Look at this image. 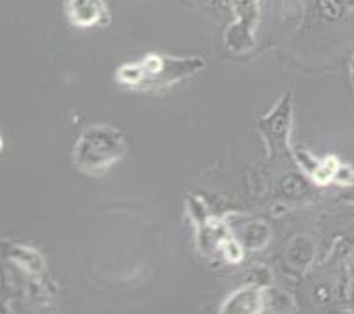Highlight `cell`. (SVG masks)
<instances>
[{
  "label": "cell",
  "mask_w": 354,
  "mask_h": 314,
  "mask_svg": "<svg viewBox=\"0 0 354 314\" xmlns=\"http://www.w3.org/2000/svg\"><path fill=\"white\" fill-rule=\"evenodd\" d=\"M9 258H12L20 267L32 272V274H39L44 268V260L41 258L39 252L30 247H25V245H15L9 251Z\"/></svg>",
  "instance_id": "cell-6"
},
{
  "label": "cell",
  "mask_w": 354,
  "mask_h": 314,
  "mask_svg": "<svg viewBox=\"0 0 354 314\" xmlns=\"http://www.w3.org/2000/svg\"><path fill=\"white\" fill-rule=\"evenodd\" d=\"M140 66L143 69V80L140 85L159 89L194 74L203 67V60L198 57L175 58L164 55H147L143 60H140Z\"/></svg>",
  "instance_id": "cell-2"
},
{
  "label": "cell",
  "mask_w": 354,
  "mask_h": 314,
  "mask_svg": "<svg viewBox=\"0 0 354 314\" xmlns=\"http://www.w3.org/2000/svg\"><path fill=\"white\" fill-rule=\"evenodd\" d=\"M333 182L340 184V186H353L354 184V170L351 166H346V164L340 163L337 171H335Z\"/></svg>",
  "instance_id": "cell-11"
},
{
  "label": "cell",
  "mask_w": 354,
  "mask_h": 314,
  "mask_svg": "<svg viewBox=\"0 0 354 314\" xmlns=\"http://www.w3.org/2000/svg\"><path fill=\"white\" fill-rule=\"evenodd\" d=\"M270 238V229L265 223H252L241 229V245L250 249H261Z\"/></svg>",
  "instance_id": "cell-7"
},
{
  "label": "cell",
  "mask_w": 354,
  "mask_h": 314,
  "mask_svg": "<svg viewBox=\"0 0 354 314\" xmlns=\"http://www.w3.org/2000/svg\"><path fill=\"white\" fill-rule=\"evenodd\" d=\"M281 187L289 198H298V196H304L307 193V184L300 175H288L286 179H282Z\"/></svg>",
  "instance_id": "cell-10"
},
{
  "label": "cell",
  "mask_w": 354,
  "mask_h": 314,
  "mask_svg": "<svg viewBox=\"0 0 354 314\" xmlns=\"http://www.w3.org/2000/svg\"><path fill=\"white\" fill-rule=\"evenodd\" d=\"M291 94H286L279 105L268 115L257 121V128L265 134L266 141L273 152L288 148L289 131H291Z\"/></svg>",
  "instance_id": "cell-3"
},
{
  "label": "cell",
  "mask_w": 354,
  "mask_h": 314,
  "mask_svg": "<svg viewBox=\"0 0 354 314\" xmlns=\"http://www.w3.org/2000/svg\"><path fill=\"white\" fill-rule=\"evenodd\" d=\"M349 69H351V82H353V87H354V55H353V58H351Z\"/></svg>",
  "instance_id": "cell-12"
},
{
  "label": "cell",
  "mask_w": 354,
  "mask_h": 314,
  "mask_svg": "<svg viewBox=\"0 0 354 314\" xmlns=\"http://www.w3.org/2000/svg\"><path fill=\"white\" fill-rule=\"evenodd\" d=\"M66 15L74 27L86 28L104 24L108 9L104 0H66Z\"/></svg>",
  "instance_id": "cell-4"
},
{
  "label": "cell",
  "mask_w": 354,
  "mask_h": 314,
  "mask_svg": "<svg viewBox=\"0 0 354 314\" xmlns=\"http://www.w3.org/2000/svg\"><path fill=\"white\" fill-rule=\"evenodd\" d=\"M317 11L328 21L340 19L346 12V0H315Z\"/></svg>",
  "instance_id": "cell-8"
},
{
  "label": "cell",
  "mask_w": 354,
  "mask_h": 314,
  "mask_svg": "<svg viewBox=\"0 0 354 314\" xmlns=\"http://www.w3.org/2000/svg\"><path fill=\"white\" fill-rule=\"evenodd\" d=\"M222 313H263V290L254 286V284H249V286L234 291L233 295H230V299L222 306Z\"/></svg>",
  "instance_id": "cell-5"
},
{
  "label": "cell",
  "mask_w": 354,
  "mask_h": 314,
  "mask_svg": "<svg viewBox=\"0 0 354 314\" xmlns=\"http://www.w3.org/2000/svg\"><path fill=\"white\" fill-rule=\"evenodd\" d=\"M127 152L125 138L111 125H92L82 132L73 150V161L83 173H102Z\"/></svg>",
  "instance_id": "cell-1"
},
{
  "label": "cell",
  "mask_w": 354,
  "mask_h": 314,
  "mask_svg": "<svg viewBox=\"0 0 354 314\" xmlns=\"http://www.w3.org/2000/svg\"><path fill=\"white\" fill-rule=\"evenodd\" d=\"M217 251L221 252L222 256L226 258L230 263H238V261L243 258V245H241V242L234 241V238H231L230 235L222 238Z\"/></svg>",
  "instance_id": "cell-9"
}]
</instances>
